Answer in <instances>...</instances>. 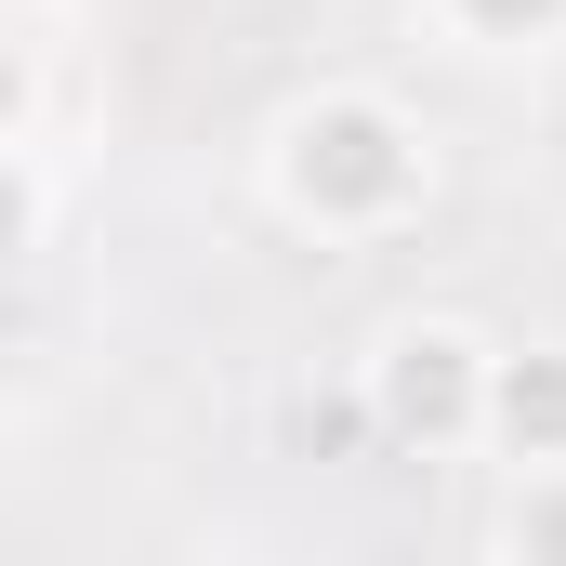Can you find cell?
Masks as SVG:
<instances>
[{"instance_id":"1","label":"cell","mask_w":566,"mask_h":566,"mask_svg":"<svg viewBox=\"0 0 566 566\" xmlns=\"http://www.w3.org/2000/svg\"><path fill=\"white\" fill-rule=\"evenodd\" d=\"M251 185H264V211L290 238L369 251V238H409L434 211V133L382 80H303V93H277V119L251 133Z\"/></svg>"},{"instance_id":"2","label":"cell","mask_w":566,"mask_h":566,"mask_svg":"<svg viewBox=\"0 0 566 566\" xmlns=\"http://www.w3.org/2000/svg\"><path fill=\"white\" fill-rule=\"evenodd\" d=\"M488 356H501V329H474L448 303L382 316L356 343V396H369L382 461H488Z\"/></svg>"},{"instance_id":"3","label":"cell","mask_w":566,"mask_h":566,"mask_svg":"<svg viewBox=\"0 0 566 566\" xmlns=\"http://www.w3.org/2000/svg\"><path fill=\"white\" fill-rule=\"evenodd\" d=\"M488 461H566V343L488 356Z\"/></svg>"},{"instance_id":"4","label":"cell","mask_w":566,"mask_h":566,"mask_svg":"<svg viewBox=\"0 0 566 566\" xmlns=\"http://www.w3.org/2000/svg\"><path fill=\"white\" fill-rule=\"evenodd\" d=\"M422 27L474 66H541L566 53V0H422Z\"/></svg>"},{"instance_id":"5","label":"cell","mask_w":566,"mask_h":566,"mask_svg":"<svg viewBox=\"0 0 566 566\" xmlns=\"http://www.w3.org/2000/svg\"><path fill=\"white\" fill-rule=\"evenodd\" d=\"M488 554H566V461H501V514H488Z\"/></svg>"},{"instance_id":"6","label":"cell","mask_w":566,"mask_h":566,"mask_svg":"<svg viewBox=\"0 0 566 566\" xmlns=\"http://www.w3.org/2000/svg\"><path fill=\"white\" fill-rule=\"evenodd\" d=\"M290 461H382V434H369V396H356V369H343L329 396H290Z\"/></svg>"},{"instance_id":"7","label":"cell","mask_w":566,"mask_h":566,"mask_svg":"<svg viewBox=\"0 0 566 566\" xmlns=\"http://www.w3.org/2000/svg\"><path fill=\"white\" fill-rule=\"evenodd\" d=\"M40 238H53V185H40V158L0 133V290L40 264Z\"/></svg>"},{"instance_id":"8","label":"cell","mask_w":566,"mask_h":566,"mask_svg":"<svg viewBox=\"0 0 566 566\" xmlns=\"http://www.w3.org/2000/svg\"><path fill=\"white\" fill-rule=\"evenodd\" d=\"M0 133H27V53L0 40Z\"/></svg>"}]
</instances>
